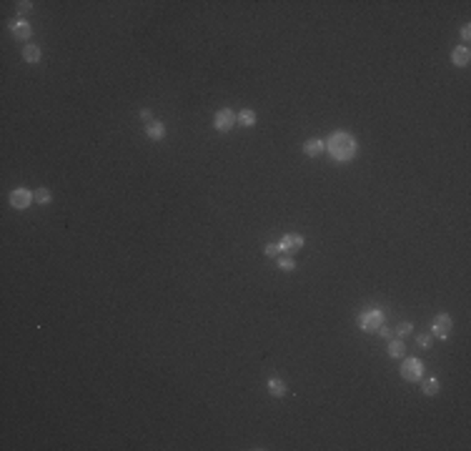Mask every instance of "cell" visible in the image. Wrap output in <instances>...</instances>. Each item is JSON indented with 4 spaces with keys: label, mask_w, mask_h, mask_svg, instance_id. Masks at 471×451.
Returning a JSON list of instances; mask_svg holds the SVG:
<instances>
[{
    "label": "cell",
    "mask_w": 471,
    "mask_h": 451,
    "mask_svg": "<svg viewBox=\"0 0 471 451\" xmlns=\"http://www.w3.org/2000/svg\"><path fill=\"white\" fill-rule=\"evenodd\" d=\"M10 33H13V38L16 40H30V36H33V28H30V23L28 20H23V18H16V20H10Z\"/></svg>",
    "instance_id": "8"
},
{
    "label": "cell",
    "mask_w": 471,
    "mask_h": 451,
    "mask_svg": "<svg viewBox=\"0 0 471 451\" xmlns=\"http://www.w3.org/2000/svg\"><path fill=\"white\" fill-rule=\"evenodd\" d=\"M140 120H143L146 126H148V123H153V120H156V118H153V110H148V108H143V110H140Z\"/></svg>",
    "instance_id": "23"
},
{
    "label": "cell",
    "mask_w": 471,
    "mask_h": 451,
    "mask_svg": "<svg viewBox=\"0 0 471 451\" xmlns=\"http://www.w3.org/2000/svg\"><path fill=\"white\" fill-rule=\"evenodd\" d=\"M33 196H36V203H40V206H46V203H50V200H53V193H50L48 188H38Z\"/></svg>",
    "instance_id": "17"
},
{
    "label": "cell",
    "mask_w": 471,
    "mask_h": 451,
    "mask_svg": "<svg viewBox=\"0 0 471 451\" xmlns=\"http://www.w3.org/2000/svg\"><path fill=\"white\" fill-rule=\"evenodd\" d=\"M378 336H381V338H394V331H391L388 326L381 324V326H378Z\"/></svg>",
    "instance_id": "24"
},
{
    "label": "cell",
    "mask_w": 471,
    "mask_h": 451,
    "mask_svg": "<svg viewBox=\"0 0 471 451\" xmlns=\"http://www.w3.org/2000/svg\"><path fill=\"white\" fill-rule=\"evenodd\" d=\"M451 326H454V318H451L448 314H438V316L431 321V334H434L436 338H448Z\"/></svg>",
    "instance_id": "5"
},
{
    "label": "cell",
    "mask_w": 471,
    "mask_h": 451,
    "mask_svg": "<svg viewBox=\"0 0 471 451\" xmlns=\"http://www.w3.org/2000/svg\"><path fill=\"white\" fill-rule=\"evenodd\" d=\"M238 126H241V128H251V126H256V113L248 110V108L241 110V113H238Z\"/></svg>",
    "instance_id": "15"
},
{
    "label": "cell",
    "mask_w": 471,
    "mask_h": 451,
    "mask_svg": "<svg viewBox=\"0 0 471 451\" xmlns=\"http://www.w3.org/2000/svg\"><path fill=\"white\" fill-rule=\"evenodd\" d=\"M468 38H471V28H468V26H464V28H461V40H464V43H468Z\"/></svg>",
    "instance_id": "25"
},
{
    "label": "cell",
    "mask_w": 471,
    "mask_h": 451,
    "mask_svg": "<svg viewBox=\"0 0 471 451\" xmlns=\"http://www.w3.org/2000/svg\"><path fill=\"white\" fill-rule=\"evenodd\" d=\"M404 354H406L404 341H401V338H388V356H391V358H401Z\"/></svg>",
    "instance_id": "14"
},
{
    "label": "cell",
    "mask_w": 471,
    "mask_h": 451,
    "mask_svg": "<svg viewBox=\"0 0 471 451\" xmlns=\"http://www.w3.org/2000/svg\"><path fill=\"white\" fill-rule=\"evenodd\" d=\"M408 334H414V324L401 321V324L396 326V336H398V338H404V336H408Z\"/></svg>",
    "instance_id": "19"
},
{
    "label": "cell",
    "mask_w": 471,
    "mask_h": 451,
    "mask_svg": "<svg viewBox=\"0 0 471 451\" xmlns=\"http://www.w3.org/2000/svg\"><path fill=\"white\" fill-rule=\"evenodd\" d=\"M33 10V3H30V0H20V3H18V13L20 16H28Z\"/></svg>",
    "instance_id": "22"
},
{
    "label": "cell",
    "mask_w": 471,
    "mask_h": 451,
    "mask_svg": "<svg viewBox=\"0 0 471 451\" xmlns=\"http://www.w3.org/2000/svg\"><path fill=\"white\" fill-rule=\"evenodd\" d=\"M304 236H298V234H286L281 241H278V251L281 254H296V251H301L304 248Z\"/></svg>",
    "instance_id": "7"
},
{
    "label": "cell",
    "mask_w": 471,
    "mask_h": 451,
    "mask_svg": "<svg viewBox=\"0 0 471 451\" xmlns=\"http://www.w3.org/2000/svg\"><path fill=\"white\" fill-rule=\"evenodd\" d=\"M326 150V143L321 140V138H308L306 143H304V153L308 156V158H316L318 153H324Z\"/></svg>",
    "instance_id": "11"
},
{
    "label": "cell",
    "mask_w": 471,
    "mask_h": 451,
    "mask_svg": "<svg viewBox=\"0 0 471 451\" xmlns=\"http://www.w3.org/2000/svg\"><path fill=\"white\" fill-rule=\"evenodd\" d=\"M266 386H268V394H271V396H276V398L286 396V391H288V388H286V384H284L281 378H276V376H274V378H268V384H266Z\"/></svg>",
    "instance_id": "13"
},
{
    "label": "cell",
    "mask_w": 471,
    "mask_h": 451,
    "mask_svg": "<svg viewBox=\"0 0 471 451\" xmlns=\"http://www.w3.org/2000/svg\"><path fill=\"white\" fill-rule=\"evenodd\" d=\"M431 341H434L431 334H418V336H416V344H418L421 348H431Z\"/></svg>",
    "instance_id": "20"
},
{
    "label": "cell",
    "mask_w": 471,
    "mask_h": 451,
    "mask_svg": "<svg viewBox=\"0 0 471 451\" xmlns=\"http://www.w3.org/2000/svg\"><path fill=\"white\" fill-rule=\"evenodd\" d=\"M451 63H454L456 68H466V66L471 63V50H468L466 46L454 48V53H451Z\"/></svg>",
    "instance_id": "9"
},
{
    "label": "cell",
    "mask_w": 471,
    "mask_h": 451,
    "mask_svg": "<svg viewBox=\"0 0 471 451\" xmlns=\"http://www.w3.org/2000/svg\"><path fill=\"white\" fill-rule=\"evenodd\" d=\"M33 200H36V196H33L28 188H16V190L10 193V206H13L16 210H26Z\"/></svg>",
    "instance_id": "6"
},
{
    "label": "cell",
    "mask_w": 471,
    "mask_h": 451,
    "mask_svg": "<svg viewBox=\"0 0 471 451\" xmlns=\"http://www.w3.org/2000/svg\"><path fill=\"white\" fill-rule=\"evenodd\" d=\"M146 136H148L150 140H163V138H166V126H163L160 120H153V123L146 126Z\"/></svg>",
    "instance_id": "12"
},
{
    "label": "cell",
    "mask_w": 471,
    "mask_h": 451,
    "mask_svg": "<svg viewBox=\"0 0 471 451\" xmlns=\"http://www.w3.org/2000/svg\"><path fill=\"white\" fill-rule=\"evenodd\" d=\"M381 324H384V311H378V308H371V311H366V314L358 316V326L366 334H376Z\"/></svg>",
    "instance_id": "3"
},
{
    "label": "cell",
    "mask_w": 471,
    "mask_h": 451,
    "mask_svg": "<svg viewBox=\"0 0 471 451\" xmlns=\"http://www.w3.org/2000/svg\"><path fill=\"white\" fill-rule=\"evenodd\" d=\"M40 58H43V50H40V46H36V43H28V46L23 48V60H26V63L36 66V63H40Z\"/></svg>",
    "instance_id": "10"
},
{
    "label": "cell",
    "mask_w": 471,
    "mask_h": 451,
    "mask_svg": "<svg viewBox=\"0 0 471 451\" xmlns=\"http://www.w3.org/2000/svg\"><path fill=\"white\" fill-rule=\"evenodd\" d=\"M236 126H238V116H236L230 108H223V110H218V113L213 116V128H216L218 133H228V130H233Z\"/></svg>",
    "instance_id": "2"
},
{
    "label": "cell",
    "mask_w": 471,
    "mask_h": 451,
    "mask_svg": "<svg viewBox=\"0 0 471 451\" xmlns=\"http://www.w3.org/2000/svg\"><path fill=\"white\" fill-rule=\"evenodd\" d=\"M324 143H326V153L336 163H348V160H354L358 156V143H356V138L351 133H344V130L331 133L328 140H324Z\"/></svg>",
    "instance_id": "1"
},
{
    "label": "cell",
    "mask_w": 471,
    "mask_h": 451,
    "mask_svg": "<svg viewBox=\"0 0 471 451\" xmlns=\"http://www.w3.org/2000/svg\"><path fill=\"white\" fill-rule=\"evenodd\" d=\"M276 266H278V271H284V274H291V271H296V261H294L291 256H284V258H278V261H276Z\"/></svg>",
    "instance_id": "16"
},
{
    "label": "cell",
    "mask_w": 471,
    "mask_h": 451,
    "mask_svg": "<svg viewBox=\"0 0 471 451\" xmlns=\"http://www.w3.org/2000/svg\"><path fill=\"white\" fill-rule=\"evenodd\" d=\"M421 391H424L426 396H436V394H438V381H436V378H426L424 386H421Z\"/></svg>",
    "instance_id": "18"
},
{
    "label": "cell",
    "mask_w": 471,
    "mask_h": 451,
    "mask_svg": "<svg viewBox=\"0 0 471 451\" xmlns=\"http://www.w3.org/2000/svg\"><path fill=\"white\" fill-rule=\"evenodd\" d=\"M264 254H266L268 258H276V256L281 254V251H278V244H266V246H264Z\"/></svg>",
    "instance_id": "21"
},
{
    "label": "cell",
    "mask_w": 471,
    "mask_h": 451,
    "mask_svg": "<svg viewBox=\"0 0 471 451\" xmlns=\"http://www.w3.org/2000/svg\"><path fill=\"white\" fill-rule=\"evenodd\" d=\"M421 376H424V361L421 358H406L404 366H401V378L416 384V381H421Z\"/></svg>",
    "instance_id": "4"
}]
</instances>
